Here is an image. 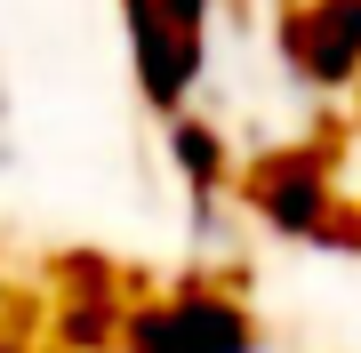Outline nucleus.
Wrapping results in <instances>:
<instances>
[{"mask_svg": "<svg viewBox=\"0 0 361 353\" xmlns=\"http://www.w3.org/2000/svg\"><path fill=\"white\" fill-rule=\"evenodd\" d=\"M281 49L313 89H353L361 80V0H305L281 25Z\"/></svg>", "mask_w": 361, "mask_h": 353, "instance_id": "7ed1b4c3", "label": "nucleus"}, {"mask_svg": "<svg viewBox=\"0 0 361 353\" xmlns=\"http://www.w3.org/2000/svg\"><path fill=\"white\" fill-rule=\"evenodd\" d=\"M177 169H185L193 193H217L225 185V137L201 129V120H177Z\"/></svg>", "mask_w": 361, "mask_h": 353, "instance_id": "39448f33", "label": "nucleus"}, {"mask_svg": "<svg viewBox=\"0 0 361 353\" xmlns=\"http://www.w3.org/2000/svg\"><path fill=\"white\" fill-rule=\"evenodd\" d=\"M257 329L225 289H177V297H145L121 321V353H249Z\"/></svg>", "mask_w": 361, "mask_h": 353, "instance_id": "f257e3e1", "label": "nucleus"}, {"mask_svg": "<svg viewBox=\"0 0 361 353\" xmlns=\"http://www.w3.org/2000/svg\"><path fill=\"white\" fill-rule=\"evenodd\" d=\"M209 32V0H129V49H137V89L161 113H177L193 97V80L209 65L201 49Z\"/></svg>", "mask_w": 361, "mask_h": 353, "instance_id": "f03ea898", "label": "nucleus"}, {"mask_svg": "<svg viewBox=\"0 0 361 353\" xmlns=\"http://www.w3.org/2000/svg\"><path fill=\"white\" fill-rule=\"evenodd\" d=\"M249 201H257V217L273 225V233L329 241V177H322V161H305V153L265 161V169L249 177Z\"/></svg>", "mask_w": 361, "mask_h": 353, "instance_id": "20e7f679", "label": "nucleus"}, {"mask_svg": "<svg viewBox=\"0 0 361 353\" xmlns=\"http://www.w3.org/2000/svg\"><path fill=\"white\" fill-rule=\"evenodd\" d=\"M249 353H257V345H249Z\"/></svg>", "mask_w": 361, "mask_h": 353, "instance_id": "423d86ee", "label": "nucleus"}]
</instances>
